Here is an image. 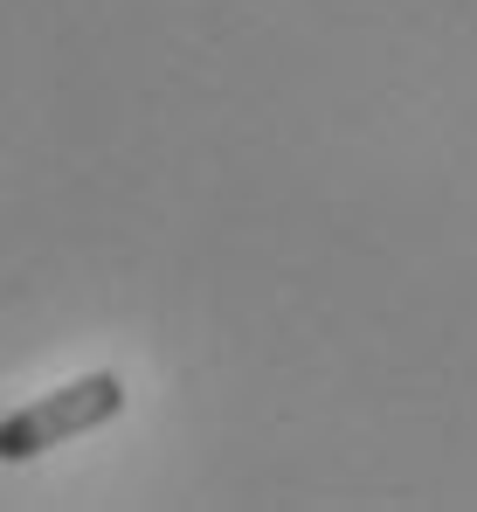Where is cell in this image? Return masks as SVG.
Instances as JSON below:
<instances>
[{"label":"cell","instance_id":"cell-1","mask_svg":"<svg viewBox=\"0 0 477 512\" xmlns=\"http://www.w3.org/2000/svg\"><path fill=\"white\" fill-rule=\"evenodd\" d=\"M118 409H125V381L111 367H97V374H83L70 388L28 402L21 416H0V464H28V457H42V450H56L70 436H90V429L111 423Z\"/></svg>","mask_w":477,"mask_h":512}]
</instances>
